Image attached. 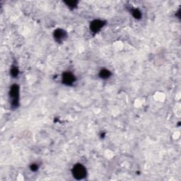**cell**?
Masks as SVG:
<instances>
[{"instance_id":"8992f818","label":"cell","mask_w":181,"mask_h":181,"mask_svg":"<svg viewBox=\"0 0 181 181\" xmlns=\"http://www.w3.org/2000/svg\"><path fill=\"white\" fill-rule=\"evenodd\" d=\"M111 75V73L107 69H103L102 71L100 72V77L103 79H108Z\"/></svg>"},{"instance_id":"ba28073f","label":"cell","mask_w":181,"mask_h":181,"mask_svg":"<svg viewBox=\"0 0 181 181\" xmlns=\"http://www.w3.org/2000/svg\"><path fill=\"white\" fill-rule=\"evenodd\" d=\"M133 15H134V18H139L140 16H141V13L139 12V11H138V10H134V14H133Z\"/></svg>"},{"instance_id":"7a4b0ae2","label":"cell","mask_w":181,"mask_h":181,"mask_svg":"<svg viewBox=\"0 0 181 181\" xmlns=\"http://www.w3.org/2000/svg\"><path fill=\"white\" fill-rule=\"evenodd\" d=\"M18 93H19V90H18V85L14 84L11 87L10 92H9V96L12 99V104L13 106L16 107L18 106Z\"/></svg>"},{"instance_id":"52a82bcc","label":"cell","mask_w":181,"mask_h":181,"mask_svg":"<svg viewBox=\"0 0 181 181\" xmlns=\"http://www.w3.org/2000/svg\"><path fill=\"white\" fill-rule=\"evenodd\" d=\"M18 73V70L17 67H13L12 70H11V74H12L14 77H17Z\"/></svg>"},{"instance_id":"6da1fadb","label":"cell","mask_w":181,"mask_h":181,"mask_svg":"<svg viewBox=\"0 0 181 181\" xmlns=\"http://www.w3.org/2000/svg\"><path fill=\"white\" fill-rule=\"evenodd\" d=\"M72 173L73 176L77 180H81L85 178L86 175V169L84 166H82V164H77L74 166V169L72 170Z\"/></svg>"},{"instance_id":"5b68a950","label":"cell","mask_w":181,"mask_h":181,"mask_svg":"<svg viewBox=\"0 0 181 181\" xmlns=\"http://www.w3.org/2000/svg\"><path fill=\"white\" fill-rule=\"evenodd\" d=\"M66 33H65V31L63 30H61V29H58V30L55 31V32L54 33L55 38L57 40H64V38H66Z\"/></svg>"},{"instance_id":"277c9868","label":"cell","mask_w":181,"mask_h":181,"mask_svg":"<svg viewBox=\"0 0 181 181\" xmlns=\"http://www.w3.org/2000/svg\"><path fill=\"white\" fill-rule=\"evenodd\" d=\"M104 25V23L102 21H100V20H95L90 23V28L91 29L92 31L93 32H98V31L101 30L102 28V27Z\"/></svg>"},{"instance_id":"9c48e42d","label":"cell","mask_w":181,"mask_h":181,"mask_svg":"<svg viewBox=\"0 0 181 181\" xmlns=\"http://www.w3.org/2000/svg\"><path fill=\"white\" fill-rule=\"evenodd\" d=\"M31 169H32V171H36L38 169V166H36V164H33L32 167H31Z\"/></svg>"},{"instance_id":"3957f363","label":"cell","mask_w":181,"mask_h":181,"mask_svg":"<svg viewBox=\"0 0 181 181\" xmlns=\"http://www.w3.org/2000/svg\"><path fill=\"white\" fill-rule=\"evenodd\" d=\"M74 81V76L72 74V73L66 72L63 74V77H62V82H63L64 84L66 85H70L73 84Z\"/></svg>"}]
</instances>
